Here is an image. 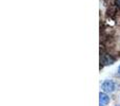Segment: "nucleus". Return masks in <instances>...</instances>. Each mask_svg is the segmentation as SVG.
<instances>
[{"instance_id": "4", "label": "nucleus", "mask_w": 120, "mask_h": 106, "mask_svg": "<svg viewBox=\"0 0 120 106\" xmlns=\"http://www.w3.org/2000/svg\"><path fill=\"white\" fill-rule=\"evenodd\" d=\"M116 5L120 8V0H116Z\"/></svg>"}, {"instance_id": "3", "label": "nucleus", "mask_w": 120, "mask_h": 106, "mask_svg": "<svg viewBox=\"0 0 120 106\" xmlns=\"http://www.w3.org/2000/svg\"><path fill=\"white\" fill-rule=\"evenodd\" d=\"M114 62H115V59L111 55H109V54L102 55V63H103L104 65H112Z\"/></svg>"}, {"instance_id": "5", "label": "nucleus", "mask_w": 120, "mask_h": 106, "mask_svg": "<svg viewBox=\"0 0 120 106\" xmlns=\"http://www.w3.org/2000/svg\"><path fill=\"white\" fill-rule=\"evenodd\" d=\"M118 73L120 74V66H119V68H118Z\"/></svg>"}, {"instance_id": "1", "label": "nucleus", "mask_w": 120, "mask_h": 106, "mask_svg": "<svg viewBox=\"0 0 120 106\" xmlns=\"http://www.w3.org/2000/svg\"><path fill=\"white\" fill-rule=\"evenodd\" d=\"M101 88L104 92H113L115 90V83L113 81H105L103 82Z\"/></svg>"}, {"instance_id": "6", "label": "nucleus", "mask_w": 120, "mask_h": 106, "mask_svg": "<svg viewBox=\"0 0 120 106\" xmlns=\"http://www.w3.org/2000/svg\"><path fill=\"white\" fill-rule=\"evenodd\" d=\"M100 106H104V105L103 104H100Z\"/></svg>"}, {"instance_id": "2", "label": "nucleus", "mask_w": 120, "mask_h": 106, "mask_svg": "<svg viewBox=\"0 0 120 106\" xmlns=\"http://www.w3.org/2000/svg\"><path fill=\"white\" fill-rule=\"evenodd\" d=\"M99 99H100V104L106 105L110 103V98H109V96L106 93H104V92H100Z\"/></svg>"}, {"instance_id": "7", "label": "nucleus", "mask_w": 120, "mask_h": 106, "mask_svg": "<svg viewBox=\"0 0 120 106\" xmlns=\"http://www.w3.org/2000/svg\"><path fill=\"white\" fill-rule=\"evenodd\" d=\"M116 106H120V105H116Z\"/></svg>"}]
</instances>
